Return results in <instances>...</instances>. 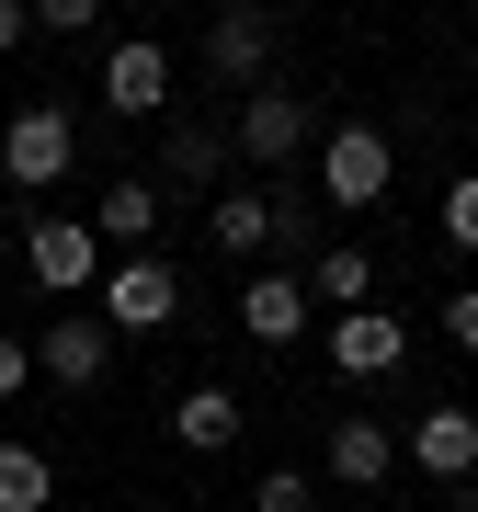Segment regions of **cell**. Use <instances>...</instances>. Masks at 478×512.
Here are the masks:
<instances>
[{
    "instance_id": "7a4b0ae2",
    "label": "cell",
    "mask_w": 478,
    "mask_h": 512,
    "mask_svg": "<svg viewBox=\"0 0 478 512\" xmlns=\"http://www.w3.org/2000/svg\"><path fill=\"white\" fill-rule=\"evenodd\" d=\"M80 171V114L69 103H23L12 126H0V183L12 194H46V183H69Z\"/></svg>"
},
{
    "instance_id": "44dd1931",
    "label": "cell",
    "mask_w": 478,
    "mask_h": 512,
    "mask_svg": "<svg viewBox=\"0 0 478 512\" xmlns=\"http://www.w3.org/2000/svg\"><path fill=\"white\" fill-rule=\"evenodd\" d=\"M251 512H308V478H296V467H274V478L251 490Z\"/></svg>"
},
{
    "instance_id": "8992f818",
    "label": "cell",
    "mask_w": 478,
    "mask_h": 512,
    "mask_svg": "<svg viewBox=\"0 0 478 512\" xmlns=\"http://www.w3.org/2000/svg\"><path fill=\"white\" fill-rule=\"evenodd\" d=\"M103 114H126V126H148V114H171V46H148V35H114L103 46Z\"/></svg>"
},
{
    "instance_id": "8fae6325",
    "label": "cell",
    "mask_w": 478,
    "mask_h": 512,
    "mask_svg": "<svg viewBox=\"0 0 478 512\" xmlns=\"http://www.w3.org/2000/svg\"><path fill=\"white\" fill-rule=\"evenodd\" d=\"M205 239L251 274V262L274 251V194H262V183H217V194H205Z\"/></svg>"
},
{
    "instance_id": "5b68a950",
    "label": "cell",
    "mask_w": 478,
    "mask_h": 512,
    "mask_svg": "<svg viewBox=\"0 0 478 512\" xmlns=\"http://www.w3.org/2000/svg\"><path fill=\"white\" fill-rule=\"evenodd\" d=\"M387 171H399L387 126H331V137H319V194H331L342 217H365V205L387 194Z\"/></svg>"
},
{
    "instance_id": "5bb4252c",
    "label": "cell",
    "mask_w": 478,
    "mask_h": 512,
    "mask_svg": "<svg viewBox=\"0 0 478 512\" xmlns=\"http://www.w3.org/2000/svg\"><path fill=\"white\" fill-rule=\"evenodd\" d=\"M160 183H148V171H126V183H103L92 194V239H126V251H148V239H160Z\"/></svg>"
},
{
    "instance_id": "ac0fdd59",
    "label": "cell",
    "mask_w": 478,
    "mask_h": 512,
    "mask_svg": "<svg viewBox=\"0 0 478 512\" xmlns=\"http://www.w3.org/2000/svg\"><path fill=\"white\" fill-rule=\"evenodd\" d=\"M46 501H57V467H46V444L0 433V512H46Z\"/></svg>"
},
{
    "instance_id": "d6986e66",
    "label": "cell",
    "mask_w": 478,
    "mask_h": 512,
    "mask_svg": "<svg viewBox=\"0 0 478 512\" xmlns=\"http://www.w3.org/2000/svg\"><path fill=\"white\" fill-rule=\"evenodd\" d=\"M444 239L478 251V171H467V183H444Z\"/></svg>"
},
{
    "instance_id": "277c9868",
    "label": "cell",
    "mask_w": 478,
    "mask_h": 512,
    "mask_svg": "<svg viewBox=\"0 0 478 512\" xmlns=\"http://www.w3.org/2000/svg\"><path fill=\"white\" fill-rule=\"evenodd\" d=\"M23 262H35V285L57 296V308H69V296H92V285H103V239H92V217H69V205H57V217H35V228H23Z\"/></svg>"
},
{
    "instance_id": "d4e9b609",
    "label": "cell",
    "mask_w": 478,
    "mask_h": 512,
    "mask_svg": "<svg viewBox=\"0 0 478 512\" xmlns=\"http://www.w3.org/2000/svg\"><path fill=\"white\" fill-rule=\"evenodd\" d=\"M456 512H478V478H467V490H456Z\"/></svg>"
},
{
    "instance_id": "9a60e30c",
    "label": "cell",
    "mask_w": 478,
    "mask_h": 512,
    "mask_svg": "<svg viewBox=\"0 0 478 512\" xmlns=\"http://www.w3.org/2000/svg\"><path fill=\"white\" fill-rule=\"evenodd\" d=\"M217 171H228V126L171 114V137H160V194H171V183H217Z\"/></svg>"
},
{
    "instance_id": "e0dca14e",
    "label": "cell",
    "mask_w": 478,
    "mask_h": 512,
    "mask_svg": "<svg viewBox=\"0 0 478 512\" xmlns=\"http://www.w3.org/2000/svg\"><path fill=\"white\" fill-rule=\"evenodd\" d=\"M171 433H183L194 456H228V444H239V387H183V410H171Z\"/></svg>"
},
{
    "instance_id": "6da1fadb",
    "label": "cell",
    "mask_w": 478,
    "mask_h": 512,
    "mask_svg": "<svg viewBox=\"0 0 478 512\" xmlns=\"http://www.w3.org/2000/svg\"><path fill=\"white\" fill-rule=\"evenodd\" d=\"M308 148H319V103H308V92H285V80L239 92V114H228V160H251V171H296Z\"/></svg>"
},
{
    "instance_id": "4fadbf2b",
    "label": "cell",
    "mask_w": 478,
    "mask_h": 512,
    "mask_svg": "<svg viewBox=\"0 0 478 512\" xmlns=\"http://www.w3.org/2000/svg\"><path fill=\"white\" fill-rule=\"evenodd\" d=\"M331 478L342 490H387V478H399V433H387V421H331Z\"/></svg>"
},
{
    "instance_id": "2e32d148",
    "label": "cell",
    "mask_w": 478,
    "mask_h": 512,
    "mask_svg": "<svg viewBox=\"0 0 478 512\" xmlns=\"http://www.w3.org/2000/svg\"><path fill=\"white\" fill-rule=\"evenodd\" d=\"M365 296H376V251H353V239H342V251H319V262H308V308L353 319Z\"/></svg>"
},
{
    "instance_id": "cb8c5ba5",
    "label": "cell",
    "mask_w": 478,
    "mask_h": 512,
    "mask_svg": "<svg viewBox=\"0 0 478 512\" xmlns=\"http://www.w3.org/2000/svg\"><path fill=\"white\" fill-rule=\"evenodd\" d=\"M23 35H35V12H23V0H0V57H12Z\"/></svg>"
},
{
    "instance_id": "ba28073f",
    "label": "cell",
    "mask_w": 478,
    "mask_h": 512,
    "mask_svg": "<svg viewBox=\"0 0 478 512\" xmlns=\"http://www.w3.org/2000/svg\"><path fill=\"white\" fill-rule=\"evenodd\" d=\"M399 365H410V319H387V308H353V319H331V376L376 387V376H399Z\"/></svg>"
},
{
    "instance_id": "7402d4cb",
    "label": "cell",
    "mask_w": 478,
    "mask_h": 512,
    "mask_svg": "<svg viewBox=\"0 0 478 512\" xmlns=\"http://www.w3.org/2000/svg\"><path fill=\"white\" fill-rule=\"evenodd\" d=\"M444 342H456V353H478V285H456V296H444Z\"/></svg>"
},
{
    "instance_id": "ffe728a7",
    "label": "cell",
    "mask_w": 478,
    "mask_h": 512,
    "mask_svg": "<svg viewBox=\"0 0 478 512\" xmlns=\"http://www.w3.org/2000/svg\"><path fill=\"white\" fill-rule=\"evenodd\" d=\"M92 23H103L92 0H35V35H57V46H69V35H92Z\"/></svg>"
},
{
    "instance_id": "603a6c76",
    "label": "cell",
    "mask_w": 478,
    "mask_h": 512,
    "mask_svg": "<svg viewBox=\"0 0 478 512\" xmlns=\"http://www.w3.org/2000/svg\"><path fill=\"white\" fill-rule=\"evenodd\" d=\"M23 387H35V342H12V330H0V399H23Z\"/></svg>"
},
{
    "instance_id": "30bf717a",
    "label": "cell",
    "mask_w": 478,
    "mask_h": 512,
    "mask_svg": "<svg viewBox=\"0 0 478 512\" xmlns=\"http://www.w3.org/2000/svg\"><path fill=\"white\" fill-rule=\"evenodd\" d=\"M205 69H217L228 92H262V80H274V12H217L205 23Z\"/></svg>"
},
{
    "instance_id": "52a82bcc",
    "label": "cell",
    "mask_w": 478,
    "mask_h": 512,
    "mask_svg": "<svg viewBox=\"0 0 478 512\" xmlns=\"http://www.w3.org/2000/svg\"><path fill=\"white\" fill-rule=\"evenodd\" d=\"M399 467H422V478H444V490H467V478H478V410H456V399L422 410V421L399 433Z\"/></svg>"
},
{
    "instance_id": "7c38bea8",
    "label": "cell",
    "mask_w": 478,
    "mask_h": 512,
    "mask_svg": "<svg viewBox=\"0 0 478 512\" xmlns=\"http://www.w3.org/2000/svg\"><path fill=\"white\" fill-rule=\"evenodd\" d=\"M308 319H319V308H308V285H296V274H239V330H251L262 353H285Z\"/></svg>"
},
{
    "instance_id": "3957f363",
    "label": "cell",
    "mask_w": 478,
    "mask_h": 512,
    "mask_svg": "<svg viewBox=\"0 0 478 512\" xmlns=\"http://www.w3.org/2000/svg\"><path fill=\"white\" fill-rule=\"evenodd\" d=\"M183 319V274H171L160 251H126V262H103V330H171Z\"/></svg>"
},
{
    "instance_id": "9c48e42d",
    "label": "cell",
    "mask_w": 478,
    "mask_h": 512,
    "mask_svg": "<svg viewBox=\"0 0 478 512\" xmlns=\"http://www.w3.org/2000/svg\"><path fill=\"white\" fill-rule=\"evenodd\" d=\"M103 365H114V330L80 319V308H57L46 342H35V376H46V387H103Z\"/></svg>"
}]
</instances>
